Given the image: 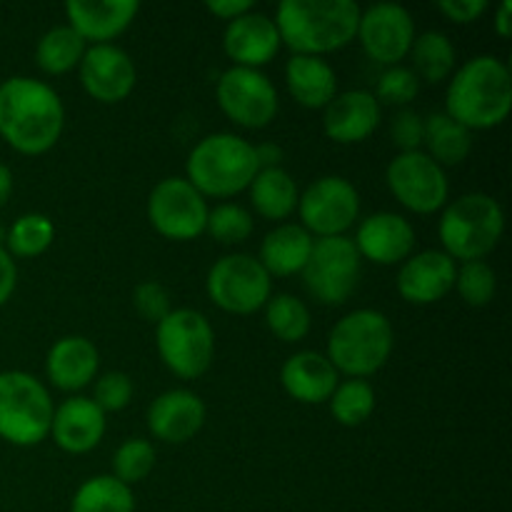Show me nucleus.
Wrapping results in <instances>:
<instances>
[{"label":"nucleus","mask_w":512,"mask_h":512,"mask_svg":"<svg viewBox=\"0 0 512 512\" xmlns=\"http://www.w3.org/2000/svg\"><path fill=\"white\" fill-rule=\"evenodd\" d=\"M65 108L48 83L15 75L0 83V138L23 155H43L63 135Z\"/></svg>","instance_id":"nucleus-1"},{"label":"nucleus","mask_w":512,"mask_h":512,"mask_svg":"<svg viewBox=\"0 0 512 512\" xmlns=\"http://www.w3.org/2000/svg\"><path fill=\"white\" fill-rule=\"evenodd\" d=\"M360 5L353 0H283L275 13L280 43L295 55L323 58L358 35Z\"/></svg>","instance_id":"nucleus-2"},{"label":"nucleus","mask_w":512,"mask_h":512,"mask_svg":"<svg viewBox=\"0 0 512 512\" xmlns=\"http://www.w3.org/2000/svg\"><path fill=\"white\" fill-rule=\"evenodd\" d=\"M512 110V78L508 65L495 55H478L453 75L445 95V115L463 128L490 130L508 120Z\"/></svg>","instance_id":"nucleus-3"},{"label":"nucleus","mask_w":512,"mask_h":512,"mask_svg":"<svg viewBox=\"0 0 512 512\" xmlns=\"http://www.w3.org/2000/svg\"><path fill=\"white\" fill-rule=\"evenodd\" d=\"M185 173L203 198H233L258 175L255 145L233 133L208 135L190 150Z\"/></svg>","instance_id":"nucleus-4"},{"label":"nucleus","mask_w":512,"mask_h":512,"mask_svg":"<svg viewBox=\"0 0 512 512\" xmlns=\"http://www.w3.org/2000/svg\"><path fill=\"white\" fill-rule=\"evenodd\" d=\"M395 333L380 310H353L333 325L328 335V355L338 373L350 378L375 375L393 355Z\"/></svg>","instance_id":"nucleus-5"},{"label":"nucleus","mask_w":512,"mask_h":512,"mask_svg":"<svg viewBox=\"0 0 512 512\" xmlns=\"http://www.w3.org/2000/svg\"><path fill=\"white\" fill-rule=\"evenodd\" d=\"M505 230V213L488 193H468L445 205L440 218L443 253L453 260L473 263L498 248Z\"/></svg>","instance_id":"nucleus-6"},{"label":"nucleus","mask_w":512,"mask_h":512,"mask_svg":"<svg viewBox=\"0 0 512 512\" xmlns=\"http://www.w3.org/2000/svg\"><path fill=\"white\" fill-rule=\"evenodd\" d=\"M53 398L35 375L0 373V438L18 448L43 443L53 425Z\"/></svg>","instance_id":"nucleus-7"},{"label":"nucleus","mask_w":512,"mask_h":512,"mask_svg":"<svg viewBox=\"0 0 512 512\" xmlns=\"http://www.w3.org/2000/svg\"><path fill=\"white\" fill-rule=\"evenodd\" d=\"M158 353L178 378L195 380L208 373L215 355V333L203 313L190 308L170 310L155 328Z\"/></svg>","instance_id":"nucleus-8"},{"label":"nucleus","mask_w":512,"mask_h":512,"mask_svg":"<svg viewBox=\"0 0 512 512\" xmlns=\"http://www.w3.org/2000/svg\"><path fill=\"white\" fill-rule=\"evenodd\" d=\"M208 298L233 315H253L273 295V278L258 258L245 253L223 255L208 273Z\"/></svg>","instance_id":"nucleus-9"},{"label":"nucleus","mask_w":512,"mask_h":512,"mask_svg":"<svg viewBox=\"0 0 512 512\" xmlns=\"http://www.w3.org/2000/svg\"><path fill=\"white\" fill-rule=\"evenodd\" d=\"M363 258L355 250L353 238H318L303 268L308 293L323 305H340L358 288Z\"/></svg>","instance_id":"nucleus-10"},{"label":"nucleus","mask_w":512,"mask_h":512,"mask_svg":"<svg viewBox=\"0 0 512 512\" xmlns=\"http://www.w3.org/2000/svg\"><path fill=\"white\" fill-rule=\"evenodd\" d=\"M220 110L243 128H268L280 108L273 80L253 68H228L215 85Z\"/></svg>","instance_id":"nucleus-11"},{"label":"nucleus","mask_w":512,"mask_h":512,"mask_svg":"<svg viewBox=\"0 0 512 512\" xmlns=\"http://www.w3.org/2000/svg\"><path fill=\"white\" fill-rule=\"evenodd\" d=\"M208 203L185 178H165L148 198V220L168 240H195L205 233Z\"/></svg>","instance_id":"nucleus-12"},{"label":"nucleus","mask_w":512,"mask_h":512,"mask_svg":"<svg viewBox=\"0 0 512 512\" xmlns=\"http://www.w3.org/2000/svg\"><path fill=\"white\" fill-rule=\"evenodd\" d=\"M385 180L398 203L418 215H430L448 205V175L423 150L400 153L390 160Z\"/></svg>","instance_id":"nucleus-13"},{"label":"nucleus","mask_w":512,"mask_h":512,"mask_svg":"<svg viewBox=\"0 0 512 512\" xmlns=\"http://www.w3.org/2000/svg\"><path fill=\"white\" fill-rule=\"evenodd\" d=\"M300 220L310 235L338 238L345 235L360 215V195L353 183L340 175H325L305 188L298 200Z\"/></svg>","instance_id":"nucleus-14"},{"label":"nucleus","mask_w":512,"mask_h":512,"mask_svg":"<svg viewBox=\"0 0 512 512\" xmlns=\"http://www.w3.org/2000/svg\"><path fill=\"white\" fill-rule=\"evenodd\" d=\"M365 55L380 65H398L410 55L415 40V20L403 5L378 3L368 10H360L358 35Z\"/></svg>","instance_id":"nucleus-15"},{"label":"nucleus","mask_w":512,"mask_h":512,"mask_svg":"<svg viewBox=\"0 0 512 512\" xmlns=\"http://www.w3.org/2000/svg\"><path fill=\"white\" fill-rule=\"evenodd\" d=\"M138 80V70L130 55L118 45H93L80 60V83L85 93L105 105L128 98Z\"/></svg>","instance_id":"nucleus-16"},{"label":"nucleus","mask_w":512,"mask_h":512,"mask_svg":"<svg viewBox=\"0 0 512 512\" xmlns=\"http://www.w3.org/2000/svg\"><path fill=\"white\" fill-rule=\"evenodd\" d=\"M458 265L443 250L410 255L398 273L400 298L413 305H433L455 288Z\"/></svg>","instance_id":"nucleus-17"},{"label":"nucleus","mask_w":512,"mask_h":512,"mask_svg":"<svg viewBox=\"0 0 512 512\" xmlns=\"http://www.w3.org/2000/svg\"><path fill=\"white\" fill-rule=\"evenodd\" d=\"M355 250L375 265H398L413 255L415 230L403 215L375 213L358 225Z\"/></svg>","instance_id":"nucleus-18"},{"label":"nucleus","mask_w":512,"mask_h":512,"mask_svg":"<svg viewBox=\"0 0 512 512\" xmlns=\"http://www.w3.org/2000/svg\"><path fill=\"white\" fill-rule=\"evenodd\" d=\"M280 33L275 28V20H270L263 13L240 15L230 20L223 33L225 55L235 63V68H253L270 63L280 50Z\"/></svg>","instance_id":"nucleus-19"},{"label":"nucleus","mask_w":512,"mask_h":512,"mask_svg":"<svg viewBox=\"0 0 512 512\" xmlns=\"http://www.w3.org/2000/svg\"><path fill=\"white\" fill-rule=\"evenodd\" d=\"M323 113V130L340 145L363 143L380 125V103L370 90H345L335 95Z\"/></svg>","instance_id":"nucleus-20"},{"label":"nucleus","mask_w":512,"mask_h":512,"mask_svg":"<svg viewBox=\"0 0 512 512\" xmlns=\"http://www.w3.org/2000/svg\"><path fill=\"white\" fill-rule=\"evenodd\" d=\"M205 403L190 390H168L148 408V428L163 443H188L205 423Z\"/></svg>","instance_id":"nucleus-21"},{"label":"nucleus","mask_w":512,"mask_h":512,"mask_svg":"<svg viewBox=\"0 0 512 512\" xmlns=\"http://www.w3.org/2000/svg\"><path fill=\"white\" fill-rule=\"evenodd\" d=\"M55 445L70 455H83L98 448L105 435V413L90 398L75 395L58 405L50 425Z\"/></svg>","instance_id":"nucleus-22"},{"label":"nucleus","mask_w":512,"mask_h":512,"mask_svg":"<svg viewBox=\"0 0 512 512\" xmlns=\"http://www.w3.org/2000/svg\"><path fill=\"white\" fill-rule=\"evenodd\" d=\"M140 3L135 0H103V3H83V0H70L65 3V18L68 25L93 45H105L118 38L138 15Z\"/></svg>","instance_id":"nucleus-23"},{"label":"nucleus","mask_w":512,"mask_h":512,"mask_svg":"<svg viewBox=\"0 0 512 512\" xmlns=\"http://www.w3.org/2000/svg\"><path fill=\"white\" fill-rule=\"evenodd\" d=\"M280 383H283L285 393L298 403L320 405L335 393L340 373L323 353L300 350L285 360L283 370H280Z\"/></svg>","instance_id":"nucleus-24"},{"label":"nucleus","mask_w":512,"mask_h":512,"mask_svg":"<svg viewBox=\"0 0 512 512\" xmlns=\"http://www.w3.org/2000/svg\"><path fill=\"white\" fill-rule=\"evenodd\" d=\"M98 365V348L88 338L65 335L48 350L45 375L58 390L75 393V390H83L85 385L93 383V378L98 375Z\"/></svg>","instance_id":"nucleus-25"},{"label":"nucleus","mask_w":512,"mask_h":512,"mask_svg":"<svg viewBox=\"0 0 512 512\" xmlns=\"http://www.w3.org/2000/svg\"><path fill=\"white\" fill-rule=\"evenodd\" d=\"M285 83L298 105L310 110L325 108L338 95V75L323 58L293 55L285 65Z\"/></svg>","instance_id":"nucleus-26"},{"label":"nucleus","mask_w":512,"mask_h":512,"mask_svg":"<svg viewBox=\"0 0 512 512\" xmlns=\"http://www.w3.org/2000/svg\"><path fill=\"white\" fill-rule=\"evenodd\" d=\"M313 250V235L295 223H283L265 235L260 245V265L268 270V275L288 278V275L303 273L305 263Z\"/></svg>","instance_id":"nucleus-27"},{"label":"nucleus","mask_w":512,"mask_h":512,"mask_svg":"<svg viewBox=\"0 0 512 512\" xmlns=\"http://www.w3.org/2000/svg\"><path fill=\"white\" fill-rule=\"evenodd\" d=\"M250 200H253L255 213L268 220H285L298 210V185L293 175L283 168L258 170V175L250 183Z\"/></svg>","instance_id":"nucleus-28"},{"label":"nucleus","mask_w":512,"mask_h":512,"mask_svg":"<svg viewBox=\"0 0 512 512\" xmlns=\"http://www.w3.org/2000/svg\"><path fill=\"white\" fill-rule=\"evenodd\" d=\"M423 120V145H428V155L440 168H445V165H460L468 160L470 150H473V133L468 128L455 123L445 113H433Z\"/></svg>","instance_id":"nucleus-29"},{"label":"nucleus","mask_w":512,"mask_h":512,"mask_svg":"<svg viewBox=\"0 0 512 512\" xmlns=\"http://www.w3.org/2000/svg\"><path fill=\"white\" fill-rule=\"evenodd\" d=\"M70 512H135L133 490L113 475H95L75 490Z\"/></svg>","instance_id":"nucleus-30"},{"label":"nucleus","mask_w":512,"mask_h":512,"mask_svg":"<svg viewBox=\"0 0 512 512\" xmlns=\"http://www.w3.org/2000/svg\"><path fill=\"white\" fill-rule=\"evenodd\" d=\"M85 50H88V43H85L70 25H58V28L48 30V33L38 40L35 60H38V68L43 70V73L63 75L68 73V70L78 68Z\"/></svg>","instance_id":"nucleus-31"},{"label":"nucleus","mask_w":512,"mask_h":512,"mask_svg":"<svg viewBox=\"0 0 512 512\" xmlns=\"http://www.w3.org/2000/svg\"><path fill=\"white\" fill-rule=\"evenodd\" d=\"M413 73L418 80L423 78L425 83H443L450 78L455 70V48L450 38L438 30H428V33L418 35L413 40Z\"/></svg>","instance_id":"nucleus-32"},{"label":"nucleus","mask_w":512,"mask_h":512,"mask_svg":"<svg viewBox=\"0 0 512 512\" xmlns=\"http://www.w3.org/2000/svg\"><path fill=\"white\" fill-rule=\"evenodd\" d=\"M265 323L283 343H300L310 333V310L295 295H275L265 305Z\"/></svg>","instance_id":"nucleus-33"},{"label":"nucleus","mask_w":512,"mask_h":512,"mask_svg":"<svg viewBox=\"0 0 512 512\" xmlns=\"http://www.w3.org/2000/svg\"><path fill=\"white\" fill-rule=\"evenodd\" d=\"M53 220L43 213H25L5 233L8 253L15 258H38L53 245Z\"/></svg>","instance_id":"nucleus-34"},{"label":"nucleus","mask_w":512,"mask_h":512,"mask_svg":"<svg viewBox=\"0 0 512 512\" xmlns=\"http://www.w3.org/2000/svg\"><path fill=\"white\" fill-rule=\"evenodd\" d=\"M375 390L368 380L350 378L338 383L335 393L330 395V413L345 428H358L373 415Z\"/></svg>","instance_id":"nucleus-35"},{"label":"nucleus","mask_w":512,"mask_h":512,"mask_svg":"<svg viewBox=\"0 0 512 512\" xmlns=\"http://www.w3.org/2000/svg\"><path fill=\"white\" fill-rule=\"evenodd\" d=\"M253 215L238 203H220L208 213L205 233L223 245H238L253 235Z\"/></svg>","instance_id":"nucleus-36"},{"label":"nucleus","mask_w":512,"mask_h":512,"mask_svg":"<svg viewBox=\"0 0 512 512\" xmlns=\"http://www.w3.org/2000/svg\"><path fill=\"white\" fill-rule=\"evenodd\" d=\"M155 468V448L148 440H125L113 455V478H118L120 483L130 485L140 483V480L148 478Z\"/></svg>","instance_id":"nucleus-37"},{"label":"nucleus","mask_w":512,"mask_h":512,"mask_svg":"<svg viewBox=\"0 0 512 512\" xmlns=\"http://www.w3.org/2000/svg\"><path fill=\"white\" fill-rule=\"evenodd\" d=\"M455 290L468 305L483 308L498 293V275L485 260L463 263V268H458V275H455Z\"/></svg>","instance_id":"nucleus-38"},{"label":"nucleus","mask_w":512,"mask_h":512,"mask_svg":"<svg viewBox=\"0 0 512 512\" xmlns=\"http://www.w3.org/2000/svg\"><path fill=\"white\" fill-rule=\"evenodd\" d=\"M418 90H420L418 75H415L410 68H403V65H393V68H388L383 75H380L373 95L378 103L408 105L413 103Z\"/></svg>","instance_id":"nucleus-39"},{"label":"nucleus","mask_w":512,"mask_h":512,"mask_svg":"<svg viewBox=\"0 0 512 512\" xmlns=\"http://www.w3.org/2000/svg\"><path fill=\"white\" fill-rule=\"evenodd\" d=\"M130 398H133V380L125 373H105L103 378L95 380L93 388V403L98 405L103 413H118V410L128 408Z\"/></svg>","instance_id":"nucleus-40"},{"label":"nucleus","mask_w":512,"mask_h":512,"mask_svg":"<svg viewBox=\"0 0 512 512\" xmlns=\"http://www.w3.org/2000/svg\"><path fill=\"white\" fill-rule=\"evenodd\" d=\"M133 305L135 310H138L140 318L155 325L173 310L170 308L168 290H165V285L158 283V280H143V283L133 290Z\"/></svg>","instance_id":"nucleus-41"},{"label":"nucleus","mask_w":512,"mask_h":512,"mask_svg":"<svg viewBox=\"0 0 512 512\" xmlns=\"http://www.w3.org/2000/svg\"><path fill=\"white\" fill-rule=\"evenodd\" d=\"M425 135V120L423 115L415 113V110H400L393 118V125H390V138L398 145L400 153H413V150H420Z\"/></svg>","instance_id":"nucleus-42"},{"label":"nucleus","mask_w":512,"mask_h":512,"mask_svg":"<svg viewBox=\"0 0 512 512\" xmlns=\"http://www.w3.org/2000/svg\"><path fill=\"white\" fill-rule=\"evenodd\" d=\"M438 10L453 23L468 25L475 23L488 10V3L485 0H440Z\"/></svg>","instance_id":"nucleus-43"},{"label":"nucleus","mask_w":512,"mask_h":512,"mask_svg":"<svg viewBox=\"0 0 512 512\" xmlns=\"http://www.w3.org/2000/svg\"><path fill=\"white\" fill-rule=\"evenodd\" d=\"M15 285H18V268H15L13 255L0 245V308L15 293Z\"/></svg>","instance_id":"nucleus-44"},{"label":"nucleus","mask_w":512,"mask_h":512,"mask_svg":"<svg viewBox=\"0 0 512 512\" xmlns=\"http://www.w3.org/2000/svg\"><path fill=\"white\" fill-rule=\"evenodd\" d=\"M205 8H208V13L218 15V18L228 20L230 23V20L250 13V10H253V3H250V0H210V3H205Z\"/></svg>","instance_id":"nucleus-45"},{"label":"nucleus","mask_w":512,"mask_h":512,"mask_svg":"<svg viewBox=\"0 0 512 512\" xmlns=\"http://www.w3.org/2000/svg\"><path fill=\"white\" fill-rule=\"evenodd\" d=\"M285 153L278 143H263L255 145V160H258V170H270L280 168Z\"/></svg>","instance_id":"nucleus-46"},{"label":"nucleus","mask_w":512,"mask_h":512,"mask_svg":"<svg viewBox=\"0 0 512 512\" xmlns=\"http://www.w3.org/2000/svg\"><path fill=\"white\" fill-rule=\"evenodd\" d=\"M495 33L500 38H510L512 35V0H505L495 13Z\"/></svg>","instance_id":"nucleus-47"},{"label":"nucleus","mask_w":512,"mask_h":512,"mask_svg":"<svg viewBox=\"0 0 512 512\" xmlns=\"http://www.w3.org/2000/svg\"><path fill=\"white\" fill-rule=\"evenodd\" d=\"M10 193H13V170L0 163V208L8 203Z\"/></svg>","instance_id":"nucleus-48"},{"label":"nucleus","mask_w":512,"mask_h":512,"mask_svg":"<svg viewBox=\"0 0 512 512\" xmlns=\"http://www.w3.org/2000/svg\"><path fill=\"white\" fill-rule=\"evenodd\" d=\"M3 240H5V230L0 228V245H3Z\"/></svg>","instance_id":"nucleus-49"}]
</instances>
